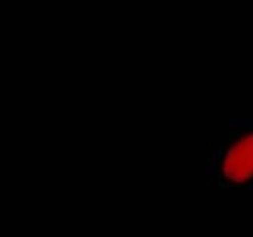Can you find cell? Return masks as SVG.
Returning <instances> with one entry per match:
<instances>
[{
	"mask_svg": "<svg viewBox=\"0 0 253 237\" xmlns=\"http://www.w3.org/2000/svg\"><path fill=\"white\" fill-rule=\"evenodd\" d=\"M208 187L253 190V120H233L227 138L212 150Z\"/></svg>",
	"mask_w": 253,
	"mask_h": 237,
	"instance_id": "obj_1",
	"label": "cell"
}]
</instances>
